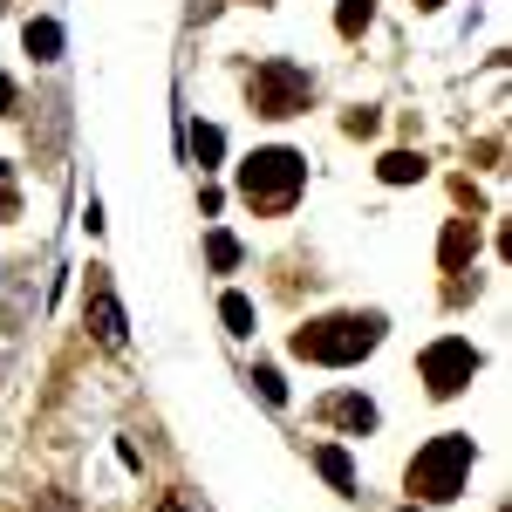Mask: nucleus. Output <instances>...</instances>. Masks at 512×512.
<instances>
[{"label":"nucleus","instance_id":"nucleus-1","mask_svg":"<svg viewBox=\"0 0 512 512\" xmlns=\"http://www.w3.org/2000/svg\"><path fill=\"white\" fill-rule=\"evenodd\" d=\"M376 335H383L376 315H328V321H308V328L294 335V355L342 369V362H362V355L376 349Z\"/></svg>","mask_w":512,"mask_h":512},{"label":"nucleus","instance_id":"nucleus-2","mask_svg":"<svg viewBox=\"0 0 512 512\" xmlns=\"http://www.w3.org/2000/svg\"><path fill=\"white\" fill-rule=\"evenodd\" d=\"M465 472H472V437L444 431V437H431V444L417 451L410 492H417V499H458V492H465Z\"/></svg>","mask_w":512,"mask_h":512},{"label":"nucleus","instance_id":"nucleus-3","mask_svg":"<svg viewBox=\"0 0 512 512\" xmlns=\"http://www.w3.org/2000/svg\"><path fill=\"white\" fill-rule=\"evenodd\" d=\"M301 178H308V164L294 158V151H253V158L239 164V192L260 212H287L294 192H301Z\"/></svg>","mask_w":512,"mask_h":512},{"label":"nucleus","instance_id":"nucleus-4","mask_svg":"<svg viewBox=\"0 0 512 512\" xmlns=\"http://www.w3.org/2000/svg\"><path fill=\"white\" fill-rule=\"evenodd\" d=\"M308 69H294V62H260L253 69V110L260 117H294V110H308Z\"/></svg>","mask_w":512,"mask_h":512},{"label":"nucleus","instance_id":"nucleus-5","mask_svg":"<svg viewBox=\"0 0 512 512\" xmlns=\"http://www.w3.org/2000/svg\"><path fill=\"white\" fill-rule=\"evenodd\" d=\"M472 376H478V349H472V342L444 335V342L424 349V383H431V396H458Z\"/></svg>","mask_w":512,"mask_h":512},{"label":"nucleus","instance_id":"nucleus-6","mask_svg":"<svg viewBox=\"0 0 512 512\" xmlns=\"http://www.w3.org/2000/svg\"><path fill=\"white\" fill-rule=\"evenodd\" d=\"M89 321H96V342L123 349V308L110 294V280H103V267H89Z\"/></svg>","mask_w":512,"mask_h":512},{"label":"nucleus","instance_id":"nucleus-7","mask_svg":"<svg viewBox=\"0 0 512 512\" xmlns=\"http://www.w3.org/2000/svg\"><path fill=\"white\" fill-rule=\"evenodd\" d=\"M321 417H328V424H342V431H376V403H369V396H328V403H321Z\"/></svg>","mask_w":512,"mask_h":512},{"label":"nucleus","instance_id":"nucleus-8","mask_svg":"<svg viewBox=\"0 0 512 512\" xmlns=\"http://www.w3.org/2000/svg\"><path fill=\"white\" fill-rule=\"evenodd\" d=\"M437 253H444V274H458V267H465V260L478 253V226H472V219H451V226H444V246H437Z\"/></svg>","mask_w":512,"mask_h":512},{"label":"nucleus","instance_id":"nucleus-9","mask_svg":"<svg viewBox=\"0 0 512 512\" xmlns=\"http://www.w3.org/2000/svg\"><path fill=\"white\" fill-rule=\"evenodd\" d=\"M315 465L328 472V485H335V492H349V485H355V465H349V451H335V444H321V451H315Z\"/></svg>","mask_w":512,"mask_h":512},{"label":"nucleus","instance_id":"nucleus-10","mask_svg":"<svg viewBox=\"0 0 512 512\" xmlns=\"http://www.w3.org/2000/svg\"><path fill=\"white\" fill-rule=\"evenodd\" d=\"M219 151H226V137H219L212 123H192V158H198V171H212V164H219Z\"/></svg>","mask_w":512,"mask_h":512},{"label":"nucleus","instance_id":"nucleus-11","mask_svg":"<svg viewBox=\"0 0 512 512\" xmlns=\"http://www.w3.org/2000/svg\"><path fill=\"white\" fill-rule=\"evenodd\" d=\"M410 178H424V158L417 151H390L383 158V185H410Z\"/></svg>","mask_w":512,"mask_h":512},{"label":"nucleus","instance_id":"nucleus-12","mask_svg":"<svg viewBox=\"0 0 512 512\" xmlns=\"http://www.w3.org/2000/svg\"><path fill=\"white\" fill-rule=\"evenodd\" d=\"M55 48H62V28H55V21H28V55L55 62Z\"/></svg>","mask_w":512,"mask_h":512},{"label":"nucleus","instance_id":"nucleus-13","mask_svg":"<svg viewBox=\"0 0 512 512\" xmlns=\"http://www.w3.org/2000/svg\"><path fill=\"white\" fill-rule=\"evenodd\" d=\"M219 315H226L233 335H253V301H246V294H226V301H219Z\"/></svg>","mask_w":512,"mask_h":512},{"label":"nucleus","instance_id":"nucleus-14","mask_svg":"<svg viewBox=\"0 0 512 512\" xmlns=\"http://www.w3.org/2000/svg\"><path fill=\"white\" fill-rule=\"evenodd\" d=\"M335 28H342V35H362V28H369V0H342Z\"/></svg>","mask_w":512,"mask_h":512},{"label":"nucleus","instance_id":"nucleus-15","mask_svg":"<svg viewBox=\"0 0 512 512\" xmlns=\"http://www.w3.org/2000/svg\"><path fill=\"white\" fill-rule=\"evenodd\" d=\"M205 253H212V267H219V274H226V267H239V239H226V233H212V246H205Z\"/></svg>","mask_w":512,"mask_h":512},{"label":"nucleus","instance_id":"nucleus-16","mask_svg":"<svg viewBox=\"0 0 512 512\" xmlns=\"http://www.w3.org/2000/svg\"><path fill=\"white\" fill-rule=\"evenodd\" d=\"M253 383H260V396H267V403H287V383H280V369H253Z\"/></svg>","mask_w":512,"mask_h":512},{"label":"nucleus","instance_id":"nucleus-17","mask_svg":"<svg viewBox=\"0 0 512 512\" xmlns=\"http://www.w3.org/2000/svg\"><path fill=\"white\" fill-rule=\"evenodd\" d=\"M0 219H14V178H7V164H0Z\"/></svg>","mask_w":512,"mask_h":512},{"label":"nucleus","instance_id":"nucleus-18","mask_svg":"<svg viewBox=\"0 0 512 512\" xmlns=\"http://www.w3.org/2000/svg\"><path fill=\"white\" fill-rule=\"evenodd\" d=\"M7 110H14V82L0 76V117H7Z\"/></svg>","mask_w":512,"mask_h":512},{"label":"nucleus","instance_id":"nucleus-19","mask_svg":"<svg viewBox=\"0 0 512 512\" xmlns=\"http://www.w3.org/2000/svg\"><path fill=\"white\" fill-rule=\"evenodd\" d=\"M158 512H192V506H185V499H164V506Z\"/></svg>","mask_w":512,"mask_h":512},{"label":"nucleus","instance_id":"nucleus-20","mask_svg":"<svg viewBox=\"0 0 512 512\" xmlns=\"http://www.w3.org/2000/svg\"><path fill=\"white\" fill-rule=\"evenodd\" d=\"M417 7H437V0H417Z\"/></svg>","mask_w":512,"mask_h":512},{"label":"nucleus","instance_id":"nucleus-21","mask_svg":"<svg viewBox=\"0 0 512 512\" xmlns=\"http://www.w3.org/2000/svg\"><path fill=\"white\" fill-rule=\"evenodd\" d=\"M403 512H417V506H403Z\"/></svg>","mask_w":512,"mask_h":512},{"label":"nucleus","instance_id":"nucleus-22","mask_svg":"<svg viewBox=\"0 0 512 512\" xmlns=\"http://www.w3.org/2000/svg\"><path fill=\"white\" fill-rule=\"evenodd\" d=\"M0 7H7V0H0Z\"/></svg>","mask_w":512,"mask_h":512}]
</instances>
